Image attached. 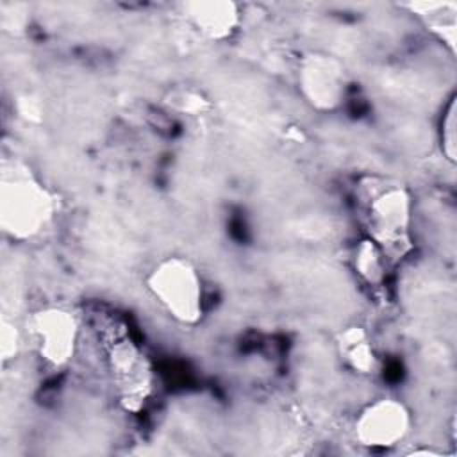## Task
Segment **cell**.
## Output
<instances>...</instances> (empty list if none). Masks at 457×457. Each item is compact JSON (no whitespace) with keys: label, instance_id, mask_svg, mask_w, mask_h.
Returning <instances> with one entry per match:
<instances>
[{"label":"cell","instance_id":"cell-1","mask_svg":"<svg viewBox=\"0 0 457 457\" xmlns=\"http://www.w3.org/2000/svg\"><path fill=\"white\" fill-rule=\"evenodd\" d=\"M55 212V198L29 171L14 170L2 177L0 225L12 239L25 241L39 236Z\"/></svg>","mask_w":457,"mask_h":457},{"label":"cell","instance_id":"cell-2","mask_svg":"<svg viewBox=\"0 0 457 457\" xmlns=\"http://www.w3.org/2000/svg\"><path fill=\"white\" fill-rule=\"evenodd\" d=\"M159 307L180 325H195L204 314V286L198 270L184 257H166L146 277Z\"/></svg>","mask_w":457,"mask_h":457},{"label":"cell","instance_id":"cell-3","mask_svg":"<svg viewBox=\"0 0 457 457\" xmlns=\"http://www.w3.org/2000/svg\"><path fill=\"white\" fill-rule=\"evenodd\" d=\"M362 205L370 239L384 255H403L411 248L412 202L409 191L400 184L371 186Z\"/></svg>","mask_w":457,"mask_h":457},{"label":"cell","instance_id":"cell-4","mask_svg":"<svg viewBox=\"0 0 457 457\" xmlns=\"http://www.w3.org/2000/svg\"><path fill=\"white\" fill-rule=\"evenodd\" d=\"M29 334L39 357L52 366L68 364L77 350L79 323L64 307H43L29 320Z\"/></svg>","mask_w":457,"mask_h":457},{"label":"cell","instance_id":"cell-5","mask_svg":"<svg viewBox=\"0 0 457 457\" xmlns=\"http://www.w3.org/2000/svg\"><path fill=\"white\" fill-rule=\"evenodd\" d=\"M411 428V412L398 398H377L368 403L353 423L355 439L368 448L396 446Z\"/></svg>","mask_w":457,"mask_h":457},{"label":"cell","instance_id":"cell-6","mask_svg":"<svg viewBox=\"0 0 457 457\" xmlns=\"http://www.w3.org/2000/svg\"><path fill=\"white\" fill-rule=\"evenodd\" d=\"M298 87L312 107L320 111H330L337 107L345 96V68L336 57L312 52L300 62Z\"/></svg>","mask_w":457,"mask_h":457},{"label":"cell","instance_id":"cell-7","mask_svg":"<svg viewBox=\"0 0 457 457\" xmlns=\"http://www.w3.org/2000/svg\"><path fill=\"white\" fill-rule=\"evenodd\" d=\"M109 361L121 402L129 409H137L150 389V373L143 355L130 341L120 339L111 346Z\"/></svg>","mask_w":457,"mask_h":457},{"label":"cell","instance_id":"cell-8","mask_svg":"<svg viewBox=\"0 0 457 457\" xmlns=\"http://www.w3.org/2000/svg\"><path fill=\"white\" fill-rule=\"evenodd\" d=\"M187 21L205 37L223 41L239 25V9L228 0H196L184 4Z\"/></svg>","mask_w":457,"mask_h":457},{"label":"cell","instance_id":"cell-9","mask_svg":"<svg viewBox=\"0 0 457 457\" xmlns=\"http://www.w3.org/2000/svg\"><path fill=\"white\" fill-rule=\"evenodd\" d=\"M337 346L353 371L368 375L377 370V355L361 327L345 328L337 337Z\"/></svg>","mask_w":457,"mask_h":457},{"label":"cell","instance_id":"cell-10","mask_svg":"<svg viewBox=\"0 0 457 457\" xmlns=\"http://www.w3.org/2000/svg\"><path fill=\"white\" fill-rule=\"evenodd\" d=\"M414 12L427 20L430 30H434L445 45H448L450 52H455V29H457V5L453 2H425L416 4Z\"/></svg>","mask_w":457,"mask_h":457},{"label":"cell","instance_id":"cell-11","mask_svg":"<svg viewBox=\"0 0 457 457\" xmlns=\"http://www.w3.org/2000/svg\"><path fill=\"white\" fill-rule=\"evenodd\" d=\"M355 270L370 284H377L384 277V252L371 239H364L355 248Z\"/></svg>","mask_w":457,"mask_h":457},{"label":"cell","instance_id":"cell-12","mask_svg":"<svg viewBox=\"0 0 457 457\" xmlns=\"http://www.w3.org/2000/svg\"><path fill=\"white\" fill-rule=\"evenodd\" d=\"M439 141L443 148V155L455 162V98L448 102V107L441 120V130H439Z\"/></svg>","mask_w":457,"mask_h":457},{"label":"cell","instance_id":"cell-13","mask_svg":"<svg viewBox=\"0 0 457 457\" xmlns=\"http://www.w3.org/2000/svg\"><path fill=\"white\" fill-rule=\"evenodd\" d=\"M20 332L18 328L9 323V321H4L2 323V332H0V352H2V359L7 361V359H12L18 350H20Z\"/></svg>","mask_w":457,"mask_h":457}]
</instances>
